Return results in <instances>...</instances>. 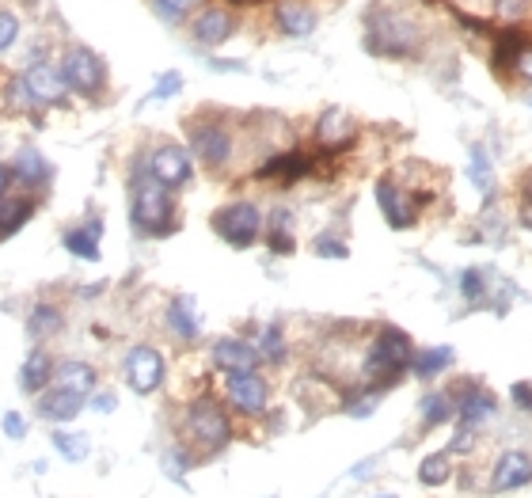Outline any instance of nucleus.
<instances>
[{"instance_id": "obj_1", "label": "nucleus", "mask_w": 532, "mask_h": 498, "mask_svg": "<svg viewBox=\"0 0 532 498\" xmlns=\"http://www.w3.org/2000/svg\"><path fill=\"white\" fill-rule=\"evenodd\" d=\"M130 221L141 236H168L175 232V198L149 175V160L137 164L130 187Z\"/></svg>"}, {"instance_id": "obj_2", "label": "nucleus", "mask_w": 532, "mask_h": 498, "mask_svg": "<svg viewBox=\"0 0 532 498\" xmlns=\"http://www.w3.org/2000/svg\"><path fill=\"white\" fill-rule=\"evenodd\" d=\"M411 362H415V343H411V335L388 324V327H380L377 339L365 350L361 373L369 377V384L388 388V384H396L403 373H411Z\"/></svg>"}, {"instance_id": "obj_3", "label": "nucleus", "mask_w": 532, "mask_h": 498, "mask_svg": "<svg viewBox=\"0 0 532 498\" xmlns=\"http://www.w3.org/2000/svg\"><path fill=\"white\" fill-rule=\"evenodd\" d=\"M183 434H187V441L194 449L221 453L228 441H232V419H228V411L213 396H198L183 411Z\"/></svg>"}, {"instance_id": "obj_4", "label": "nucleus", "mask_w": 532, "mask_h": 498, "mask_svg": "<svg viewBox=\"0 0 532 498\" xmlns=\"http://www.w3.org/2000/svg\"><path fill=\"white\" fill-rule=\"evenodd\" d=\"M369 50L373 54H388V58H407L418 46V27L411 23V16L403 12H388L377 8L373 20H369Z\"/></svg>"}, {"instance_id": "obj_5", "label": "nucleus", "mask_w": 532, "mask_h": 498, "mask_svg": "<svg viewBox=\"0 0 532 498\" xmlns=\"http://www.w3.org/2000/svg\"><path fill=\"white\" fill-rule=\"evenodd\" d=\"M213 229H217V236L225 240L228 248L244 251L263 236V210L255 202H247V198L228 202L225 210L213 213Z\"/></svg>"}, {"instance_id": "obj_6", "label": "nucleus", "mask_w": 532, "mask_h": 498, "mask_svg": "<svg viewBox=\"0 0 532 498\" xmlns=\"http://www.w3.org/2000/svg\"><path fill=\"white\" fill-rule=\"evenodd\" d=\"M61 77L69 84V92L84 99H95L107 84V65L99 54H92L88 46H73L65 58H61Z\"/></svg>"}, {"instance_id": "obj_7", "label": "nucleus", "mask_w": 532, "mask_h": 498, "mask_svg": "<svg viewBox=\"0 0 532 498\" xmlns=\"http://www.w3.org/2000/svg\"><path fill=\"white\" fill-rule=\"evenodd\" d=\"M453 396H456V422L468 426V430H475V434H479L487 422L498 419V411H502L498 396H494L487 384H479V381L456 384Z\"/></svg>"}, {"instance_id": "obj_8", "label": "nucleus", "mask_w": 532, "mask_h": 498, "mask_svg": "<svg viewBox=\"0 0 532 498\" xmlns=\"http://www.w3.org/2000/svg\"><path fill=\"white\" fill-rule=\"evenodd\" d=\"M122 373H126V384L137 396H152V392H160V384L168 377V365H164V354L156 346L141 343L130 346V354L122 362Z\"/></svg>"}, {"instance_id": "obj_9", "label": "nucleus", "mask_w": 532, "mask_h": 498, "mask_svg": "<svg viewBox=\"0 0 532 498\" xmlns=\"http://www.w3.org/2000/svg\"><path fill=\"white\" fill-rule=\"evenodd\" d=\"M418 198L415 191H407V187H399L396 179H380L377 183V210L380 217L388 221V229H396V232H407L411 225L418 221Z\"/></svg>"}, {"instance_id": "obj_10", "label": "nucleus", "mask_w": 532, "mask_h": 498, "mask_svg": "<svg viewBox=\"0 0 532 498\" xmlns=\"http://www.w3.org/2000/svg\"><path fill=\"white\" fill-rule=\"evenodd\" d=\"M487 483H491L494 495H513V491L532 487V453H525V449H502L491 460Z\"/></svg>"}, {"instance_id": "obj_11", "label": "nucleus", "mask_w": 532, "mask_h": 498, "mask_svg": "<svg viewBox=\"0 0 532 498\" xmlns=\"http://www.w3.org/2000/svg\"><path fill=\"white\" fill-rule=\"evenodd\" d=\"M225 396L240 415L259 419V415H266V407H270V384H266V377L259 369L255 373H228Z\"/></svg>"}, {"instance_id": "obj_12", "label": "nucleus", "mask_w": 532, "mask_h": 498, "mask_svg": "<svg viewBox=\"0 0 532 498\" xmlns=\"http://www.w3.org/2000/svg\"><path fill=\"white\" fill-rule=\"evenodd\" d=\"M190 153L206 168H225L228 156H232V134L221 122H194L190 126Z\"/></svg>"}, {"instance_id": "obj_13", "label": "nucleus", "mask_w": 532, "mask_h": 498, "mask_svg": "<svg viewBox=\"0 0 532 498\" xmlns=\"http://www.w3.org/2000/svg\"><path fill=\"white\" fill-rule=\"evenodd\" d=\"M149 175L160 187H168V191L183 187V183H190V175H194L190 153L183 145H160V149L149 156Z\"/></svg>"}, {"instance_id": "obj_14", "label": "nucleus", "mask_w": 532, "mask_h": 498, "mask_svg": "<svg viewBox=\"0 0 532 498\" xmlns=\"http://www.w3.org/2000/svg\"><path fill=\"white\" fill-rule=\"evenodd\" d=\"M209 358L213 365L221 369V373H255L259 362H263V354H259V346L247 343V339H217L213 350H209Z\"/></svg>"}, {"instance_id": "obj_15", "label": "nucleus", "mask_w": 532, "mask_h": 498, "mask_svg": "<svg viewBox=\"0 0 532 498\" xmlns=\"http://www.w3.org/2000/svg\"><path fill=\"white\" fill-rule=\"evenodd\" d=\"M354 137H358V122L350 118V111H342V107H327L320 115V122H316V141H320V149H327V153L350 149Z\"/></svg>"}, {"instance_id": "obj_16", "label": "nucleus", "mask_w": 532, "mask_h": 498, "mask_svg": "<svg viewBox=\"0 0 532 498\" xmlns=\"http://www.w3.org/2000/svg\"><path fill=\"white\" fill-rule=\"evenodd\" d=\"M65 92H69V84L50 65H31L23 73V96L31 99V103H61Z\"/></svg>"}, {"instance_id": "obj_17", "label": "nucleus", "mask_w": 532, "mask_h": 498, "mask_svg": "<svg viewBox=\"0 0 532 498\" xmlns=\"http://www.w3.org/2000/svg\"><path fill=\"white\" fill-rule=\"evenodd\" d=\"M418 422H422V430H441V426H453V422H456L453 388H430V392L418 400Z\"/></svg>"}, {"instance_id": "obj_18", "label": "nucleus", "mask_w": 532, "mask_h": 498, "mask_svg": "<svg viewBox=\"0 0 532 498\" xmlns=\"http://www.w3.org/2000/svg\"><path fill=\"white\" fill-rule=\"evenodd\" d=\"M80 411H84V396H76L69 388H46V392L38 396V419L54 422V426L73 422Z\"/></svg>"}, {"instance_id": "obj_19", "label": "nucleus", "mask_w": 532, "mask_h": 498, "mask_svg": "<svg viewBox=\"0 0 532 498\" xmlns=\"http://www.w3.org/2000/svg\"><path fill=\"white\" fill-rule=\"evenodd\" d=\"M168 327L175 331V339H183V343H194V339L202 335V316H198V305H194V297H187V293L171 297Z\"/></svg>"}, {"instance_id": "obj_20", "label": "nucleus", "mask_w": 532, "mask_h": 498, "mask_svg": "<svg viewBox=\"0 0 532 498\" xmlns=\"http://www.w3.org/2000/svg\"><path fill=\"white\" fill-rule=\"evenodd\" d=\"M57 388H69V392H76V396H92L95 388H99V373H95V365L88 362H76V358H65V362L57 365L54 373Z\"/></svg>"}, {"instance_id": "obj_21", "label": "nucleus", "mask_w": 532, "mask_h": 498, "mask_svg": "<svg viewBox=\"0 0 532 498\" xmlns=\"http://www.w3.org/2000/svg\"><path fill=\"white\" fill-rule=\"evenodd\" d=\"M54 362H50V354L46 350H31L27 354V362L19 369V388L27 392V396H42L46 392V384L54 381Z\"/></svg>"}, {"instance_id": "obj_22", "label": "nucleus", "mask_w": 532, "mask_h": 498, "mask_svg": "<svg viewBox=\"0 0 532 498\" xmlns=\"http://www.w3.org/2000/svg\"><path fill=\"white\" fill-rule=\"evenodd\" d=\"M274 23H278V31L289 35V39H304V35L316 31V12H312L308 4L289 0V4H282V8L274 12Z\"/></svg>"}, {"instance_id": "obj_23", "label": "nucleus", "mask_w": 532, "mask_h": 498, "mask_svg": "<svg viewBox=\"0 0 532 498\" xmlns=\"http://www.w3.org/2000/svg\"><path fill=\"white\" fill-rule=\"evenodd\" d=\"M453 362H456L453 346H422V350H415L411 373H415L418 381H437L445 369H453Z\"/></svg>"}, {"instance_id": "obj_24", "label": "nucleus", "mask_w": 532, "mask_h": 498, "mask_svg": "<svg viewBox=\"0 0 532 498\" xmlns=\"http://www.w3.org/2000/svg\"><path fill=\"white\" fill-rule=\"evenodd\" d=\"M312 172V160L304 153H282V156H270L263 168H259V179H282V183H297L304 175Z\"/></svg>"}, {"instance_id": "obj_25", "label": "nucleus", "mask_w": 532, "mask_h": 498, "mask_svg": "<svg viewBox=\"0 0 532 498\" xmlns=\"http://www.w3.org/2000/svg\"><path fill=\"white\" fill-rule=\"evenodd\" d=\"M232 27H236V20L228 16L225 8H206V12L194 20V39L202 42V46H221V42L232 35Z\"/></svg>"}, {"instance_id": "obj_26", "label": "nucleus", "mask_w": 532, "mask_h": 498, "mask_svg": "<svg viewBox=\"0 0 532 498\" xmlns=\"http://www.w3.org/2000/svg\"><path fill=\"white\" fill-rule=\"evenodd\" d=\"M418 483L422 487H445L449 479H453V457L445 453V449H437V453H426V457L418 460Z\"/></svg>"}, {"instance_id": "obj_27", "label": "nucleus", "mask_w": 532, "mask_h": 498, "mask_svg": "<svg viewBox=\"0 0 532 498\" xmlns=\"http://www.w3.org/2000/svg\"><path fill=\"white\" fill-rule=\"evenodd\" d=\"M266 244H270V251L274 255H289V251L297 248L293 244V213L289 210H278L270 213V229H266Z\"/></svg>"}, {"instance_id": "obj_28", "label": "nucleus", "mask_w": 532, "mask_h": 498, "mask_svg": "<svg viewBox=\"0 0 532 498\" xmlns=\"http://www.w3.org/2000/svg\"><path fill=\"white\" fill-rule=\"evenodd\" d=\"M99 236H103V225L92 221V225H84V229H69L65 232V248L73 251L76 259H99Z\"/></svg>"}, {"instance_id": "obj_29", "label": "nucleus", "mask_w": 532, "mask_h": 498, "mask_svg": "<svg viewBox=\"0 0 532 498\" xmlns=\"http://www.w3.org/2000/svg\"><path fill=\"white\" fill-rule=\"evenodd\" d=\"M380 392H384V388H377V384H358V388H350V396L342 400V411H346L350 419H369L380 407Z\"/></svg>"}, {"instance_id": "obj_30", "label": "nucleus", "mask_w": 532, "mask_h": 498, "mask_svg": "<svg viewBox=\"0 0 532 498\" xmlns=\"http://www.w3.org/2000/svg\"><path fill=\"white\" fill-rule=\"evenodd\" d=\"M468 179H472L475 191L491 194V187H494V164H491V153H487V145H479V141H475L472 153H468Z\"/></svg>"}, {"instance_id": "obj_31", "label": "nucleus", "mask_w": 532, "mask_h": 498, "mask_svg": "<svg viewBox=\"0 0 532 498\" xmlns=\"http://www.w3.org/2000/svg\"><path fill=\"white\" fill-rule=\"evenodd\" d=\"M12 172H16V179H23V183H46L50 179V160L38 153V149H23V153L16 156V164H12Z\"/></svg>"}, {"instance_id": "obj_32", "label": "nucleus", "mask_w": 532, "mask_h": 498, "mask_svg": "<svg viewBox=\"0 0 532 498\" xmlns=\"http://www.w3.org/2000/svg\"><path fill=\"white\" fill-rule=\"evenodd\" d=\"M65 327V320H61V308L54 305H38L31 308V320H27V331H31V339H50V335H57Z\"/></svg>"}, {"instance_id": "obj_33", "label": "nucleus", "mask_w": 532, "mask_h": 498, "mask_svg": "<svg viewBox=\"0 0 532 498\" xmlns=\"http://www.w3.org/2000/svg\"><path fill=\"white\" fill-rule=\"evenodd\" d=\"M35 213V198H8L0 202V232H19Z\"/></svg>"}, {"instance_id": "obj_34", "label": "nucleus", "mask_w": 532, "mask_h": 498, "mask_svg": "<svg viewBox=\"0 0 532 498\" xmlns=\"http://www.w3.org/2000/svg\"><path fill=\"white\" fill-rule=\"evenodd\" d=\"M54 449L61 453L65 460H88V453H92V445H88V438L84 434H69V430H54Z\"/></svg>"}, {"instance_id": "obj_35", "label": "nucleus", "mask_w": 532, "mask_h": 498, "mask_svg": "<svg viewBox=\"0 0 532 498\" xmlns=\"http://www.w3.org/2000/svg\"><path fill=\"white\" fill-rule=\"evenodd\" d=\"M259 354H263V362H285V335H282V324H266L259 331Z\"/></svg>"}, {"instance_id": "obj_36", "label": "nucleus", "mask_w": 532, "mask_h": 498, "mask_svg": "<svg viewBox=\"0 0 532 498\" xmlns=\"http://www.w3.org/2000/svg\"><path fill=\"white\" fill-rule=\"evenodd\" d=\"M198 4H202V0H152V8H156L168 23H183Z\"/></svg>"}, {"instance_id": "obj_37", "label": "nucleus", "mask_w": 532, "mask_h": 498, "mask_svg": "<svg viewBox=\"0 0 532 498\" xmlns=\"http://www.w3.org/2000/svg\"><path fill=\"white\" fill-rule=\"evenodd\" d=\"M483 270H464L460 274V297L464 301H472V305H483Z\"/></svg>"}, {"instance_id": "obj_38", "label": "nucleus", "mask_w": 532, "mask_h": 498, "mask_svg": "<svg viewBox=\"0 0 532 498\" xmlns=\"http://www.w3.org/2000/svg\"><path fill=\"white\" fill-rule=\"evenodd\" d=\"M316 255H320V259H346L350 248H346L342 240H335V236H316Z\"/></svg>"}, {"instance_id": "obj_39", "label": "nucleus", "mask_w": 532, "mask_h": 498, "mask_svg": "<svg viewBox=\"0 0 532 498\" xmlns=\"http://www.w3.org/2000/svg\"><path fill=\"white\" fill-rule=\"evenodd\" d=\"M164 468H168L171 479H179V483H183V472L190 468V457L183 453V449H168V453H164Z\"/></svg>"}, {"instance_id": "obj_40", "label": "nucleus", "mask_w": 532, "mask_h": 498, "mask_svg": "<svg viewBox=\"0 0 532 498\" xmlns=\"http://www.w3.org/2000/svg\"><path fill=\"white\" fill-rule=\"evenodd\" d=\"M498 16L506 23H517L529 16V0H498Z\"/></svg>"}, {"instance_id": "obj_41", "label": "nucleus", "mask_w": 532, "mask_h": 498, "mask_svg": "<svg viewBox=\"0 0 532 498\" xmlns=\"http://www.w3.org/2000/svg\"><path fill=\"white\" fill-rule=\"evenodd\" d=\"M183 88V77L179 73H164V77L156 80V88L149 92V99H168V96H175Z\"/></svg>"}, {"instance_id": "obj_42", "label": "nucleus", "mask_w": 532, "mask_h": 498, "mask_svg": "<svg viewBox=\"0 0 532 498\" xmlns=\"http://www.w3.org/2000/svg\"><path fill=\"white\" fill-rule=\"evenodd\" d=\"M16 35H19V20L12 16V12H0V54L16 42Z\"/></svg>"}, {"instance_id": "obj_43", "label": "nucleus", "mask_w": 532, "mask_h": 498, "mask_svg": "<svg viewBox=\"0 0 532 498\" xmlns=\"http://www.w3.org/2000/svg\"><path fill=\"white\" fill-rule=\"evenodd\" d=\"M513 77H521L525 84H532V42L517 54V61H513V69H510Z\"/></svg>"}, {"instance_id": "obj_44", "label": "nucleus", "mask_w": 532, "mask_h": 498, "mask_svg": "<svg viewBox=\"0 0 532 498\" xmlns=\"http://www.w3.org/2000/svg\"><path fill=\"white\" fill-rule=\"evenodd\" d=\"M0 426H4V434H8L12 441H19L23 434H27V422H23V415H19V411H8V415L0 419Z\"/></svg>"}, {"instance_id": "obj_45", "label": "nucleus", "mask_w": 532, "mask_h": 498, "mask_svg": "<svg viewBox=\"0 0 532 498\" xmlns=\"http://www.w3.org/2000/svg\"><path fill=\"white\" fill-rule=\"evenodd\" d=\"M510 400L525 411V415H532V384L529 381H521V384H513L510 388Z\"/></svg>"}, {"instance_id": "obj_46", "label": "nucleus", "mask_w": 532, "mask_h": 498, "mask_svg": "<svg viewBox=\"0 0 532 498\" xmlns=\"http://www.w3.org/2000/svg\"><path fill=\"white\" fill-rule=\"evenodd\" d=\"M114 407H118V396H114V392H92V411H99V415H111Z\"/></svg>"}, {"instance_id": "obj_47", "label": "nucleus", "mask_w": 532, "mask_h": 498, "mask_svg": "<svg viewBox=\"0 0 532 498\" xmlns=\"http://www.w3.org/2000/svg\"><path fill=\"white\" fill-rule=\"evenodd\" d=\"M12 179H16V172H12L8 164H0V198L8 194V187H12Z\"/></svg>"}, {"instance_id": "obj_48", "label": "nucleus", "mask_w": 532, "mask_h": 498, "mask_svg": "<svg viewBox=\"0 0 532 498\" xmlns=\"http://www.w3.org/2000/svg\"><path fill=\"white\" fill-rule=\"evenodd\" d=\"M521 225L532 232V202H525V210H521Z\"/></svg>"}, {"instance_id": "obj_49", "label": "nucleus", "mask_w": 532, "mask_h": 498, "mask_svg": "<svg viewBox=\"0 0 532 498\" xmlns=\"http://www.w3.org/2000/svg\"><path fill=\"white\" fill-rule=\"evenodd\" d=\"M521 187H525V198H529V202H532V172L525 175V179H521Z\"/></svg>"}, {"instance_id": "obj_50", "label": "nucleus", "mask_w": 532, "mask_h": 498, "mask_svg": "<svg viewBox=\"0 0 532 498\" xmlns=\"http://www.w3.org/2000/svg\"><path fill=\"white\" fill-rule=\"evenodd\" d=\"M373 498H399V495H392V491H384V495H373Z\"/></svg>"}]
</instances>
